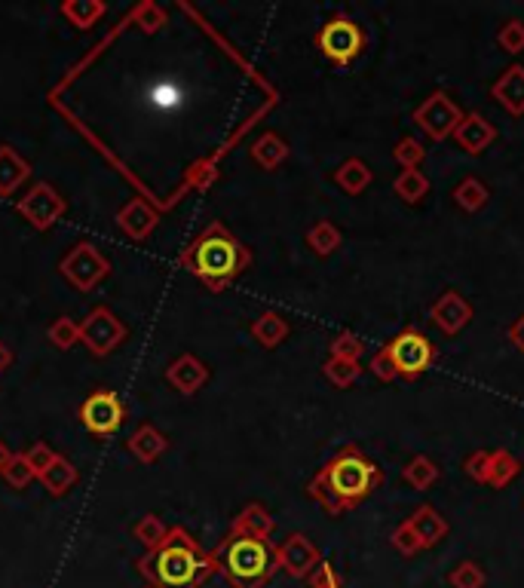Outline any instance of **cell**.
Instances as JSON below:
<instances>
[{"instance_id": "obj_1", "label": "cell", "mask_w": 524, "mask_h": 588, "mask_svg": "<svg viewBox=\"0 0 524 588\" xmlns=\"http://www.w3.org/2000/svg\"><path fill=\"white\" fill-rule=\"evenodd\" d=\"M384 484L380 469L359 445H344L307 484V497L322 506L325 515L341 518L344 512L362 506L374 490Z\"/></svg>"}, {"instance_id": "obj_40", "label": "cell", "mask_w": 524, "mask_h": 588, "mask_svg": "<svg viewBox=\"0 0 524 588\" xmlns=\"http://www.w3.org/2000/svg\"><path fill=\"white\" fill-rule=\"evenodd\" d=\"M390 543H393V549H396L399 555H405V558H414L417 552H423L420 539H417V533L411 530V524H408V521H402V524L393 530Z\"/></svg>"}, {"instance_id": "obj_8", "label": "cell", "mask_w": 524, "mask_h": 588, "mask_svg": "<svg viewBox=\"0 0 524 588\" xmlns=\"http://www.w3.org/2000/svg\"><path fill=\"white\" fill-rule=\"evenodd\" d=\"M59 270L77 291H92L95 285H102L111 276V261L95 249L92 242H77L62 258Z\"/></svg>"}, {"instance_id": "obj_6", "label": "cell", "mask_w": 524, "mask_h": 588, "mask_svg": "<svg viewBox=\"0 0 524 588\" xmlns=\"http://www.w3.org/2000/svg\"><path fill=\"white\" fill-rule=\"evenodd\" d=\"M365 46H368V34L365 28L338 13V16H331L319 31H316V49L319 53L335 65V68H350L362 53H365Z\"/></svg>"}, {"instance_id": "obj_3", "label": "cell", "mask_w": 524, "mask_h": 588, "mask_svg": "<svg viewBox=\"0 0 524 588\" xmlns=\"http://www.w3.org/2000/svg\"><path fill=\"white\" fill-rule=\"evenodd\" d=\"M181 264H184L187 273H194L212 291H221L236 276L252 267V252L221 221H212L181 252Z\"/></svg>"}, {"instance_id": "obj_23", "label": "cell", "mask_w": 524, "mask_h": 588, "mask_svg": "<svg viewBox=\"0 0 524 588\" xmlns=\"http://www.w3.org/2000/svg\"><path fill=\"white\" fill-rule=\"evenodd\" d=\"M230 530L233 533H246V536H258V539H270L273 530H276V521H273V515L261 503H249L240 515L233 518Z\"/></svg>"}, {"instance_id": "obj_33", "label": "cell", "mask_w": 524, "mask_h": 588, "mask_svg": "<svg viewBox=\"0 0 524 588\" xmlns=\"http://www.w3.org/2000/svg\"><path fill=\"white\" fill-rule=\"evenodd\" d=\"M132 533H135V539H138L141 546H145L148 552H154L163 543V539H166L169 527H166V521L160 515H145L141 521H135Z\"/></svg>"}, {"instance_id": "obj_44", "label": "cell", "mask_w": 524, "mask_h": 588, "mask_svg": "<svg viewBox=\"0 0 524 588\" xmlns=\"http://www.w3.org/2000/svg\"><path fill=\"white\" fill-rule=\"evenodd\" d=\"M307 579H310V588H341V576L328 561H322Z\"/></svg>"}, {"instance_id": "obj_21", "label": "cell", "mask_w": 524, "mask_h": 588, "mask_svg": "<svg viewBox=\"0 0 524 588\" xmlns=\"http://www.w3.org/2000/svg\"><path fill=\"white\" fill-rule=\"evenodd\" d=\"M524 463L506 451V448H497V451H488V472H485V484L494 487V490H503L509 487L518 475H521Z\"/></svg>"}, {"instance_id": "obj_9", "label": "cell", "mask_w": 524, "mask_h": 588, "mask_svg": "<svg viewBox=\"0 0 524 588\" xmlns=\"http://www.w3.org/2000/svg\"><path fill=\"white\" fill-rule=\"evenodd\" d=\"M126 337H129V328L108 307L89 310V316L80 322V343L92 356H111Z\"/></svg>"}, {"instance_id": "obj_2", "label": "cell", "mask_w": 524, "mask_h": 588, "mask_svg": "<svg viewBox=\"0 0 524 588\" xmlns=\"http://www.w3.org/2000/svg\"><path fill=\"white\" fill-rule=\"evenodd\" d=\"M135 570L154 588H200L212 573H218L215 555L206 552L184 527H169L163 543L135 561Z\"/></svg>"}, {"instance_id": "obj_43", "label": "cell", "mask_w": 524, "mask_h": 588, "mask_svg": "<svg viewBox=\"0 0 524 588\" xmlns=\"http://www.w3.org/2000/svg\"><path fill=\"white\" fill-rule=\"evenodd\" d=\"M463 472L469 481L475 484H485V472H488V451H472L466 460H463Z\"/></svg>"}, {"instance_id": "obj_22", "label": "cell", "mask_w": 524, "mask_h": 588, "mask_svg": "<svg viewBox=\"0 0 524 588\" xmlns=\"http://www.w3.org/2000/svg\"><path fill=\"white\" fill-rule=\"evenodd\" d=\"M439 478H442L439 463H436L433 457H426V454H414V457L408 460V466L402 469V481H405L411 490H417V494H426L430 487H436Z\"/></svg>"}, {"instance_id": "obj_4", "label": "cell", "mask_w": 524, "mask_h": 588, "mask_svg": "<svg viewBox=\"0 0 524 588\" xmlns=\"http://www.w3.org/2000/svg\"><path fill=\"white\" fill-rule=\"evenodd\" d=\"M212 555H215L218 573H224L233 588H264L279 570L276 546L270 539L233 533V530H227V536L221 539V546Z\"/></svg>"}, {"instance_id": "obj_31", "label": "cell", "mask_w": 524, "mask_h": 588, "mask_svg": "<svg viewBox=\"0 0 524 588\" xmlns=\"http://www.w3.org/2000/svg\"><path fill=\"white\" fill-rule=\"evenodd\" d=\"M108 13V7L102 4V0H65L62 4V16L77 25V28H92V25H99V19Z\"/></svg>"}, {"instance_id": "obj_27", "label": "cell", "mask_w": 524, "mask_h": 588, "mask_svg": "<svg viewBox=\"0 0 524 588\" xmlns=\"http://www.w3.org/2000/svg\"><path fill=\"white\" fill-rule=\"evenodd\" d=\"M77 478H80V472H77V466L68 460V457H56L53 463H50V469H46L37 481L46 487V490H50V494L53 497H65L68 494V490L77 484Z\"/></svg>"}, {"instance_id": "obj_45", "label": "cell", "mask_w": 524, "mask_h": 588, "mask_svg": "<svg viewBox=\"0 0 524 588\" xmlns=\"http://www.w3.org/2000/svg\"><path fill=\"white\" fill-rule=\"evenodd\" d=\"M215 178H218V163H215V157H212V160L197 163V166H194V172H190V184H194L197 190L209 187Z\"/></svg>"}, {"instance_id": "obj_49", "label": "cell", "mask_w": 524, "mask_h": 588, "mask_svg": "<svg viewBox=\"0 0 524 588\" xmlns=\"http://www.w3.org/2000/svg\"><path fill=\"white\" fill-rule=\"evenodd\" d=\"M145 588H154V585H145Z\"/></svg>"}, {"instance_id": "obj_17", "label": "cell", "mask_w": 524, "mask_h": 588, "mask_svg": "<svg viewBox=\"0 0 524 588\" xmlns=\"http://www.w3.org/2000/svg\"><path fill=\"white\" fill-rule=\"evenodd\" d=\"M405 521H408V524H411V530L417 533V539H420V546H423V549L439 546L442 539L448 536V521H445V518H442V512H439L436 506H430V503L417 506V509H414Z\"/></svg>"}, {"instance_id": "obj_46", "label": "cell", "mask_w": 524, "mask_h": 588, "mask_svg": "<svg viewBox=\"0 0 524 588\" xmlns=\"http://www.w3.org/2000/svg\"><path fill=\"white\" fill-rule=\"evenodd\" d=\"M506 337L518 353H524V313L512 319V325L506 328Z\"/></svg>"}, {"instance_id": "obj_24", "label": "cell", "mask_w": 524, "mask_h": 588, "mask_svg": "<svg viewBox=\"0 0 524 588\" xmlns=\"http://www.w3.org/2000/svg\"><path fill=\"white\" fill-rule=\"evenodd\" d=\"M371 181H374V172H371V166H368L365 160H359V157H350V160H344V163L335 169V184H338L347 196L365 193V190L371 187Z\"/></svg>"}, {"instance_id": "obj_39", "label": "cell", "mask_w": 524, "mask_h": 588, "mask_svg": "<svg viewBox=\"0 0 524 588\" xmlns=\"http://www.w3.org/2000/svg\"><path fill=\"white\" fill-rule=\"evenodd\" d=\"M497 46L503 49V53L509 56H518L524 53V19H506L497 31Z\"/></svg>"}, {"instance_id": "obj_29", "label": "cell", "mask_w": 524, "mask_h": 588, "mask_svg": "<svg viewBox=\"0 0 524 588\" xmlns=\"http://www.w3.org/2000/svg\"><path fill=\"white\" fill-rule=\"evenodd\" d=\"M393 193L405 206H420L430 193V178H426L420 169H402L393 181Z\"/></svg>"}, {"instance_id": "obj_19", "label": "cell", "mask_w": 524, "mask_h": 588, "mask_svg": "<svg viewBox=\"0 0 524 588\" xmlns=\"http://www.w3.org/2000/svg\"><path fill=\"white\" fill-rule=\"evenodd\" d=\"M126 448H129V454H132L138 463H157V460L166 454V448H169V438H166L157 426L145 423V426H138V429L129 435Z\"/></svg>"}, {"instance_id": "obj_15", "label": "cell", "mask_w": 524, "mask_h": 588, "mask_svg": "<svg viewBox=\"0 0 524 588\" xmlns=\"http://www.w3.org/2000/svg\"><path fill=\"white\" fill-rule=\"evenodd\" d=\"M491 98L509 117H524V65H509L491 83Z\"/></svg>"}, {"instance_id": "obj_16", "label": "cell", "mask_w": 524, "mask_h": 588, "mask_svg": "<svg viewBox=\"0 0 524 588\" xmlns=\"http://www.w3.org/2000/svg\"><path fill=\"white\" fill-rule=\"evenodd\" d=\"M166 380L172 383V389H178V392H181V396H194V392H200V389L206 386V380H209V368H206V362H203V359L184 353V356H178V359L169 365Z\"/></svg>"}, {"instance_id": "obj_48", "label": "cell", "mask_w": 524, "mask_h": 588, "mask_svg": "<svg viewBox=\"0 0 524 588\" xmlns=\"http://www.w3.org/2000/svg\"><path fill=\"white\" fill-rule=\"evenodd\" d=\"M10 454H13V451H10V448L4 445V441H0V469H4V466H7V460H10Z\"/></svg>"}, {"instance_id": "obj_47", "label": "cell", "mask_w": 524, "mask_h": 588, "mask_svg": "<svg viewBox=\"0 0 524 588\" xmlns=\"http://www.w3.org/2000/svg\"><path fill=\"white\" fill-rule=\"evenodd\" d=\"M10 365H13V353H10V350L4 347V343H0V374H4V371H7Z\"/></svg>"}, {"instance_id": "obj_20", "label": "cell", "mask_w": 524, "mask_h": 588, "mask_svg": "<svg viewBox=\"0 0 524 588\" xmlns=\"http://www.w3.org/2000/svg\"><path fill=\"white\" fill-rule=\"evenodd\" d=\"M28 175H31V163L22 160L10 144H0V196H13Z\"/></svg>"}, {"instance_id": "obj_36", "label": "cell", "mask_w": 524, "mask_h": 588, "mask_svg": "<svg viewBox=\"0 0 524 588\" xmlns=\"http://www.w3.org/2000/svg\"><path fill=\"white\" fill-rule=\"evenodd\" d=\"M46 340H50L56 350H71L74 343H80V322H74L71 316H59L46 328Z\"/></svg>"}, {"instance_id": "obj_7", "label": "cell", "mask_w": 524, "mask_h": 588, "mask_svg": "<svg viewBox=\"0 0 524 588\" xmlns=\"http://www.w3.org/2000/svg\"><path fill=\"white\" fill-rule=\"evenodd\" d=\"M463 108L457 105V98L445 89H433L423 102L411 111V123L430 138V141H445L454 135V129L463 120Z\"/></svg>"}, {"instance_id": "obj_14", "label": "cell", "mask_w": 524, "mask_h": 588, "mask_svg": "<svg viewBox=\"0 0 524 588\" xmlns=\"http://www.w3.org/2000/svg\"><path fill=\"white\" fill-rule=\"evenodd\" d=\"M454 141H457V147L463 154L482 157L488 147L497 141V126L485 114H479V111H466L460 126L454 129Z\"/></svg>"}, {"instance_id": "obj_5", "label": "cell", "mask_w": 524, "mask_h": 588, "mask_svg": "<svg viewBox=\"0 0 524 588\" xmlns=\"http://www.w3.org/2000/svg\"><path fill=\"white\" fill-rule=\"evenodd\" d=\"M436 362V347L433 340L426 337L420 328H405L396 337H390L384 347H380L368 368L380 383H393V380H417L426 374Z\"/></svg>"}, {"instance_id": "obj_42", "label": "cell", "mask_w": 524, "mask_h": 588, "mask_svg": "<svg viewBox=\"0 0 524 588\" xmlns=\"http://www.w3.org/2000/svg\"><path fill=\"white\" fill-rule=\"evenodd\" d=\"M129 22H138V25L145 28L148 34H154V31H160V25L166 22V13H163L157 4H141V7H135V10H132Z\"/></svg>"}, {"instance_id": "obj_26", "label": "cell", "mask_w": 524, "mask_h": 588, "mask_svg": "<svg viewBox=\"0 0 524 588\" xmlns=\"http://www.w3.org/2000/svg\"><path fill=\"white\" fill-rule=\"evenodd\" d=\"M289 322H285V316L282 313H276V310H267V313H261L255 322H252V337L261 343L264 350H276L279 343L289 337Z\"/></svg>"}, {"instance_id": "obj_41", "label": "cell", "mask_w": 524, "mask_h": 588, "mask_svg": "<svg viewBox=\"0 0 524 588\" xmlns=\"http://www.w3.org/2000/svg\"><path fill=\"white\" fill-rule=\"evenodd\" d=\"M56 457H59V454H56L50 445H46V441H34V445L25 451V460H28V466L34 469V475H37V478H40L46 469H50V463H53Z\"/></svg>"}, {"instance_id": "obj_11", "label": "cell", "mask_w": 524, "mask_h": 588, "mask_svg": "<svg viewBox=\"0 0 524 588\" xmlns=\"http://www.w3.org/2000/svg\"><path fill=\"white\" fill-rule=\"evenodd\" d=\"M126 408L117 399V392L111 389H99L80 405V420L92 435H114L123 426Z\"/></svg>"}, {"instance_id": "obj_25", "label": "cell", "mask_w": 524, "mask_h": 588, "mask_svg": "<svg viewBox=\"0 0 524 588\" xmlns=\"http://www.w3.org/2000/svg\"><path fill=\"white\" fill-rule=\"evenodd\" d=\"M252 160H255L264 172H273V169H279L285 160H289V144H285V138L276 135V132H264V135L252 144Z\"/></svg>"}, {"instance_id": "obj_35", "label": "cell", "mask_w": 524, "mask_h": 588, "mask_svg": "<svg viewBox=\"0 0 524 588\" xmlns=\"http://www.w3.org/2000/svg\"><path fill=\"white\" fill-rule=\"evenodd\" d=\"M448 585L451 588H485L488 585V573L482 570L479 561H460L448 573Z\"/></svg>"}, {"instance_id": "obj_32", "label": "cell", "mask_w": 524, "mask_h": 588, "mask_svg": "<svg viewBox=\"0 0 524 588\" xmlns=\"http://www.w3.org/2000/svg\"><path fill=\"white\" fill-rule=\"evenodd\" d=\"M322 374L328 377L331 386H338V389H350L359 377H362V365L359 362H347V359H331L322 365Z\"/></svg>"}, {"instance_id": "obj_28", "label": "cell", "mask_w": 524, "mask_h": 588, "mask_svg": "<svg viewBox=\"0 0 524 588\" xmlns=\"http://www.w3.org/2000/svg\"><path fill=\"white\" fill-rule=\"evenodd\" d=\"M454 203L463 209V212H469V215H475V212H482L485 206H488V200H491V190H488V184L482 181V178H475V175H466L457 187H454Z\"/></svg>"}, {"instance_id": "obj_12", "label": "cell", "mask_w": 524, "mask_h": 588, "mask_svg": "<svg viewBox=\"0 0 524 588\" xmlns=\"http://www.w3.org/2000/svg\"><path fill=\"white\" fill-rule=\"evenodd\" d=\"M276 564L282 573H289L292 579H307L319 564H322V555L319 549L310 543V536L304 533H289L282 539V543L276 546Z\"/></svg>"}, {"instance_id": "obj_34", "label": "cell", "mask_w": 524, "mask_h": 588, "mask_svg": "<svg viewBox=\"0 0 524 588\" xmlns=\"http://www.w3.org/2000/svg\"><path fill=\"white\" fill-rule=\"evenodd\" d=\"M328 353H331V359L359 362V359L365 356V340H362L359 334H353V331H341V334H335V337H331V343H328Z\"/></svg>"}, {"instance_id": "obj_18", "label": "cell", "mask_w": 524, "mask_h": 588, "mask_svg": "<svg viewBox=\"0 0 524 588\" xmlns=\"http://www.w3.org/2000/svg\"><path fill=\"white\" fill-rule=\"evenodd\" d=\"M117 224L126 236L132 239H148L157 227V212L141 200V196H135V200H129L120 212H117Z\"/></svg>"}, {"instance_id": "obj_30", "label": "cell", "mask_w": 524, "mask_h": 588, "mask_svg": "<svg viewBox=\"0 0 524 588\" xmlns=\"http://www.w3.org/2000/svg\"><path fill=\"white\" fill-rule=\"evenodd\" d=\"M307 245L310 252L319 255V258H331L341 245H344V233L338 230V224L331 221H316L310 230H307Z\"/></svg>"}, {"instance_id": "obj_38", "label": "cell", "mask_w": 524, "mask_h": 588, "mask_svg": "<svg viewBox=\"0 0 524 588\" xmlns=\"http://www.w3.org/2000/svg\"><path fill=\"white\" fill-rule=\"evenodd\" d=\"M0 475H4V481H7L13 490H25L31 481H37V475H34V469L28 466L25 454H10V460H7L4 469H0Z\"/></svg>"}, {"instance_id": "obj_10", "label": "cell", "mask_w": 524, "mask_h": 588, "mask_svg": "<svg viewBox=\"0 0 524 588\" xmlns=\"http://www.w3.org/2000/svg\"><path fill=\"white\" fill-rule=\"evenodd\" d=\"M16 209H19V215H22L34 230H50V227L65 215L68 203H65V196H62L53 184L40 181V184H34V187L22 196V200L16 203Z\"/></svg>"}, {"instance_id": "obj_37", "label": "cell", "mask_w": 524, "mask_h": 588, "mask_svg": "<svg viewBox=\"0 0 524 588\" xmlns=\"http://www.w3.org/2000/svg\"><path fill=\"white\" fill-rule=\"evenodd\" d=\"M393 160L402 169H420V163L426 160V147L423 141H417L414 135H402L393 147Z\"/></svg>"}, {"instance_id": "obj_13", "label": "cell", "mask_w": 524, "mask_h": 588, "mask_svg": "<svg viewBox=\"0 0 524 588\" xmlns=\"http://www.w3.org/2000/svg\"><path fill=\"white\" fill-rule=\"evenodd\" d=\"M430 319H433V325H436L442 334L454 337V334H460V331L472 322V304L463 298L460 291L448 288V291H442L439 298L433 301Z\"/></svg>"}]
</instances>
